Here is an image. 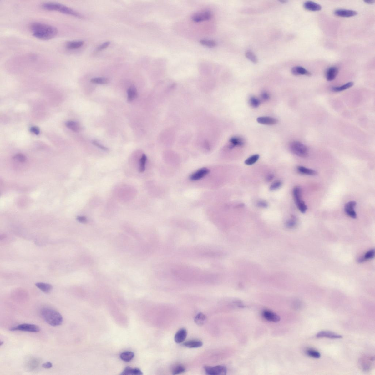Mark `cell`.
I'll return each mask as SVG.
<instances>
[{"mask_svg": "<svg viewBox=\"0 0 375 375\" xmlns=\"http://www.w3.org/2000/svg\"><path fill=\"white\" fill-rule=\"evenodd\" d=\"M177 279L190 283L213 284L217 280V276L213 273L188 266H179L171 271Z\"/></svg>", "mask_w": 375, "mask_h": 375, "instance_id": "cell-1", "label": "cell"}, {"mask_svg": "<svg viewBox=\"0 0 375 375\" xmlns=\"http://www.w3.org/2000/svg\"><path fill=\"white\" fill-rule=\"evenodd\" d=\"M30 29L34 37L43 40L52 39L57 35L58 32L56 27L47 23L39 22L32 23Z\"/></svg>", "mask_w": 375, "mask_h": 375, "instance_id": "cell-2", "label": "cell"}, {"mask_svg": "<svg viewBox=\"0 0 375 375\" xmlns=\"http://www.w3.org/2000/svg\"><path fill=\"white\" fill-rule=\"evenodd\" d=\"M41 6L43 9L45 10L58 12L76 18H83V16L80 13L62 4L53 2H46L43 3Z\"/></svg>", "mask_w": 375, "mask_h": 375, "instance_id": "cell-3", "label": "cell"}, {"mask_svg": "<svg viewBox=\"0 0 375 375\" xmlns=\"http://www.w3.org/2000/svg\"><path fill=\"white\" fill-rule=\"evenodd\" d=\"M40 314L44 320L52 326H58L63 322V318L61 314L52 308H43L41 310Z\"/></svg>", "mask_w": 375, "mask_h": 375, "instance_id": "cell-4", "label": "cell"}, {"mask_svg": "<svg viewBox=\"0 0 375 375\" xmlns=\"http://www.w3.org/2000/svg\"><path fill=\"white\" fill-rule=\"evenodd\" d=\"M290 149L292 153L302 158L307 157L309 153L307 147L299 141H293L291 143Z\"/></svg>", "mask_w": 375, "mask_h": 375, "instance_id": "cell-5", "label": "cell"}, {"mask_svg": "<svg viewBox=\"0 0 375 375\" xmlns=\"http://www.w3.org/2000/svg\"><path fill=\"white\" fill-rule=\"evenodd\" d=\"M9 330L11 331H18L30 332H38L40 331V328L35 325L23 323L10 328Z\"/></svg>", "mask_w": 375, "mask_h": 375, "instance_id": "cell-6", "label": "cell"}, {"mask_svg": "<svg viewBox=\"0 0 375 375\" xmlns=\"http://www.w3.org/2000/svg\"><path fill=\"white\" fill-rule=\"evenodd\" d=\"M205 373L209 375H224L227 373V369L224 366L219 365L211 367L205 366L204 367Z\"/></svg>", "mask_w": 375, "mask_h": 375, "instance_id": "cell-7", "label": "cell"}, {"mask_svg": "<svg viewBox=\"0 0 375 375\" xmlns=\"http://www.w3.org/2000/svg\"><path fill=\"white\" fill-rule=\"evenodd\" d=\"M212 16L211 13L208 11L196 13L192 16V20L195 22L199 23L209 20Z\"/></svg>", "mask_w": 375, "mask_h": 375, "instance_id": "cell-8", "label": "cell"}, {"mask_svg": "<svg viewBox=\"0 0 375 375\" xmlns=\"http://www.w3.org/2000/svg\"><path fill=\"white\" fill-rule=\"evenodd\" d=\"M262 315L263 318L270 322H278L280 320V317L271 311L265 310L263 311Z\"/></svg>", "mask_w": 375, "mask_h": 375, "instance_id": "cell-9", "label": "cell"}, {"mask_svg": "<svg viewBox=\"0 0 375 375\" xmlns=\"http://www.w3.org/2000/svg\"><path fill=\"white\" fill-rule=\"evenodd\" d=\"M356 205L357 203L355 201H349L345 205L344 211L349 217L353 218H357V214L354 210V207Z\"/></svg>", "mask_w": 375, "mask_h": 375, "instance_id": "cell-10", "label": "cell"}, {"mask_svg": "<svg viewBox=\"0 0 375 375\" xmlns=\"http://www.w3.org/2000/svg\"><path fill=\"white\" fill-rule=\"evenodd\" d=\"M210 172L209 169L203 168L199 169L190 176V179L192 181H197L202 179Z\"/></svg>", "mask_w": 375, "mask_h": 375, "instance_id": "cell-11", "label": "cell"}, {"mask_svg": "<svg viewBox=\"0 0 375 375\" xmlns=\"http://www.w3.org/2000/svg\"><path fill=\"white\" fill-rule=\"evenodd\" d=\"M334 14L336 16L344 18H350V17L356 16L357 14V12L355 11L344 9H339L336 10L334 12Z\"/></svg>", "mask_w": 375, "mask_h": 375, "instance_id": "cell-12", "label": "cell"}, {"mask_svg": "<svg viewBox=\"0 0 375 375\" xmlns=\"http://www.w3.org/2000/svg\"><path fill=\"white\" fill-rule=\"evenodd\" d=\"M316 337L318 338H327L332 339H338L342 338V336L337 334L329 331H321L317 334Z\"/></svg>", "mask_w": 375, "mask_h": 375, "instance_id": "cell-13", "label": "cell"}, {"mask_svg": "<svg viewBox=\"0 0 375 375\" xmlns=\"http://www.w3.org/2000/svg\"><path fill=\"white\" fill-rule=\"evenodd\" d=\"M338 73V68L336 66H332L328 68L326 72V79L328 81L335 80Z\"/></svg>", "mask_w": 375, "mask_h": 375, "instance_id": "cell-14", "label": "cell"}, {"mask_svg": "<svg viewBox=\"0 0 375 375\" xmlns=\"http://www.w3.org/2000/svg\"><path fill=\"white\" fill-rule=\"evenodd\" d=\"M257 121L259 124L266 125H273L277 124L278 121L274 118L268 117H262L258 118Z\"/></svg>", "mask_w": 375, "mask_h": 375, "instance_id": "cell-15", "label": "cell"}, {"mask_svg": "<svg viewBox=\"0 0 375 375\" xmlns=\"http://www.w3.org/2000/svg\"><path fill=\"white\" fill-rule=\"evenodd\" d=\"M292 73L295 76L305 75L308 76H311L312 74L305 68L301 66H295L291 70Z\"/></svg>", "mask_w": 375, "mask_h": 375, "instance_id": "cell-16", "label": "cell"}, {"mask_svg": "<svg viewBox=\"0 0 375 375\" xmlns=\"http://www.w3.org/2000/svg\"><path fill=\"white\" fill-rule=\"evenodd\" d=\"M303 6L306 10L311 11H318L322 8L321 6L315 2L307 1L304 3Z\"/></svg>", "mask_w": 375, "mask_h": 375, "instance_id": "cell-17", "label": "cell"}, {"mask_svg": "<svg viewBox=\"0 0 375 375\" xmlns=\"http://www.w3.org/2000/svg\"><path fill=\"white\" fill-rule=\"evenodd\" d=\"M187 333L186 330L182 329L178 331L175 336V340L177 344L181 343L185 340L187 336Z\"/></svg>", "mask_w": 375, "mask_h": 375, "instance_id": "cell-18", "label": "cell"}, {"mask_svg": "<svg viewBox=\"0 0 375 375\" xmlns=\"http://www.w3.org/2000/svg\"><path fill=\"white\" fill-rule=\"evenodd\" d=\"M84 42L82 41H73L66 43L65 46L68 50H73L81 48L84 44Z\"/></svg>", "mask_w": 375, "mask_h": 375, "instance_id": "cell-19", "label": "cell"}, {"mask_svg": "<svg viewBox=\"0 0 375 375\" xmlns=\"http://www.w3.org/2000/svg\"><path fill=\"white\" fill-rule=\"evenodd\" d=\"M374 357H368L367 358L365 357L364 358L362 359L361 364V367L362 369L365 371H367L371 369L372 368V362L374 361Z\"/></svg>", "mask_w": 375, "mask_h": 375, "instance_id": "cell-20", "label": "cell"}, {"mask_svg": "<svg viewBox=\"0 0 375 375\" xmlns=\"http://www.w3.org/2000/svg\"><path fill=\"white\" fill-rule=\"evenodd\" d=\"M128 102H131L135 99L138 96V92L135 86L134 85L131 86L128 90Z\"/></svg>", "mask_w": 375, "mask_h": 375, "instance_id": "cell-21", "label": "cell"}, {"mask_svg": "<svg viewBox=\"0 0 375 375\" xmlns=\"http://www.w3.org/2000/svg\"><path fill=\"white\" fill-rule=\"evenodd\" d=\"M36 286L43 292L48 293L51 292L53 289L52 285L43 282H38L35 284Z\"/></svg>", "mask_w": 375, "mask_h": 375, "instance_id": "cell-22", "label": "cell"}, {"mask_svg": "<svg viewBox=\"0 0 375 375\" xmlns=\"http://www.w3.org/2000/svg\"><path fill=\"white\" fill-rule=\"evenodd\" d=\"M293 195L295 202L297 205L303 201L301 200V188L299 186H296L293 189Z\"/></svg>", "mask_w": 375, "mask_h": 375, "instance_id": "cell-23", "label": "cell"}, {"mask_svg": "<svg viewBox=\"0 0 375 375\" xmlns=\"http://www.w3.org/2000/svg\"><path fill=\"white\" fill-rule=\"evenodd\" d=\"M183 346L189 348H199L203 346V342L199 340H190L184 342Z\"/></svg>", "mask_w": 375, "mask_h": 375, "instance_id": "cell-24", "label": "cell"}, {"mask_svg": "<svg viewBox=\"0 0 375 375\" xmlns=\"http://www.w3.org/2000/svg\"><path fill=\"white\" fill-rule=\"evenodd\" d=\"M231 143L230 149H232L235 146H241L244 144V141L242 139L238 137H232L229 140Z\"/></svg>", "mask_w": 375, "mask_h": 375, "instance_id": "cell-25", "label": "cell"}, {"mask_svg": "<svg viewBox=\"0 0 375 375\" xmlns=\"http://www.w3.org/2000/svg\"><path fill=\"white\" fill-rule=\"evenodd\" d=\"M122 375H142L143 373L141 371L139 368H132L129 367H126L122 373Z\"/></svg>", "mask_w": 375, "mask_h": 375, "instance_id": "cell-26", "label": "cell"}, {"mask_svg": "<svg viewBox=\"0 0 375 375\" xmlns=\"http://www.w3.org/2000/svg\"><path fill=\"white\" fill-rule=\"evenodd\" d=\"M297 170L302 174L307 175H315L318 173L316 171L302 166L298 167Z\"/></svg>", "mask_w": 375, "mask_h": 375, "instance_id": "cell-27", "label": "cell"}, {"mask_svg": "<svg viewBox=\"0 0 375 375\" xmlns=\"http://www.w3.org/2000/svg\"><path fill=\"white\" fill-rule=\"evenodd\" d=\"M353 85V83L352 82H350L345 84L344 85L340 86L332 87L331 89V90L333 92H336V93L341 92L350 88Z\"/></svg>", "mask_w": 375, "mask_h": 375, "instance_id": "cell-28", "label": "cell"}, {"mask_svg": "<svg viewBox=\"0 0 375 375\" xmlns=\"http://www.w3.org/2000/svg\"><path fill=\"white\" fill-rule=\"evenodd\" d=\"M66 127L75 132L80 131L81 129L80 125L77 122L73 121H68L66 123Z\"/></svg>", "mask_w": 375, "mask_h": 375, "instance_id": "cell-29", "label": "cell"}, {"mask_svg": "<svg viewBox=\"0 0 375 375\" xmlns=\"http://www.w3.org/2000/svg\"><path fill=\"white\" fill-rule=\"evenodd\" d=\"M207 318L205 315L201 313L198 314L195 317V322L199 326H202L206 322Z\"/></svg>", "mask_w": 375, "mask_h": 375, "instance_id": "cell-30", "label": "cell"}, {"mask_svg": "<svg viewBox=\"0 0 375 375\" xmlns=\"http://www.w3.org/2000/svg\"><path fill=\"white\" fill-rule=\"evenodd\" d=\"M134 357V352L130 351H126L121 353L120 357L123 361L128 362L133 359Z\"/></svg>", "mask_w": 375, "mask_h": 375, "instance_id": "cell-31", "label": "cell"}, {"mask_svg": "<svg viewBox=\"0 0 375 375\" xmlns=\"http://www.w3.org/2000/svg\"><path fill=\"white\" fill-rule=\"evenodd\" d=\"M91 82L96 84H106L109 82V79L105 78H97L92 79Z\"/></svg>", "mask_w": 375, "mask_h": 375, "instance_id": "cell-32", "label": "cell"}, {"mask_svg": "<svg viewBox=\"0 0 375 375\" xmlns=\"http://www.w3.org/2000/svg\"><path fill=\"white\" fill-rule=\"evenodd\" d=\"M200 43L202 45L210 48H214L217 45V43L215 41L210 40H201L200 41Z\"/></svg>", "mask_w": 375, "mask_h": 375, "instance_id": "cell-33", "label": "cell"}, {"mask_svg": "<svg viewBox=\"0 0 375 375\" xmlns=\"http://www.w3.org/2000/svg\"><path fill=\"white\" fill-rule=\"evenodd\" d=\"M306 353L308 356L318 359L321 357V354L318 351L312 349H308L306 351Z\"/></svg>", "mask_w": 375, "mask_h": 375, "instance_id": "cell-34", "label": "cell"}, {"mask_svg": "<svg viewBox=\"0 0 375 375\" xmlns=\"http://www.w3.org/2000/svg\"><path fill=\"white\" fill-rule=\"evenodd\" d=\"M259 155L258 154H255L251 156L248 158L245 161V164L248 165H251L256 163L258 160Z\"/></svg>", "mask_w": 375, "mask_h": 375, "instance_id": "cell-35", "label": "cell"}, {"mask_svg": "<svg viewBox=\"0 0 375 375\" xmlns=\"http://www.w3.org/2000/svg\"><path fill=\"white\" fill-rule=\"evenodd\" d=\"M147 160L146 155L145 154H143L140 159V166L139 169L140 172L143 173L145 171Z\"/></svg>", "mask_w": 375, "mask_h": 375, "instance_id": "cell-36", "label": "cell"}, {"mask_svg": "<svg viewBox=\"0 0 375 375\" xmlns=\"http://www.w3.org/2000/svg\"><path fill=\"white\" fill-rule=\"evenodd\" d=\"M246 56L247 58L249 59L250 61L254 63H257L258 62V59H257L256 55H255L253 53H252L251 51H248L246 53Z\"/></svg>", "mask_w": 375, "mask_h": 375, "instance_id": "cell-37", "label": "cell"}, {"mask_svg": "<svg viewBox=\"0 0 375 375\" xmlns=\"http://www.w3.org/2000/svg\"><path fill=\"white\" fill-rule=\"evenodd\" d=\"M249 102L251 106L254 108H258L260 104V100L254 96L251 97Z\"/></svg>", "mask_w": 375, "mask_h": 375, "instance_id": "cell-38", "label": "cell"}, {"mask_svg": "<svg viewBox=\"0 0 375 375\" xmlns=\"http://www.w3.org/2000/svg\"><path fill=\"white\" fill-rule=\"evenodd\" d=\"M375 256V251L374 250H372L368 251L365 255V256L363 258H362L359 259L360 262H362L364 260H367V259H371L374 258Z\"/></svg>", "mask_w": 375, "mask_h": 375, "instance_id": "cell-39", "label": "cell"}, {"mask_svg": "<svg viewBox=\"0 0 375 375\" xmlns=\"http://www.w3.org/2000/svg\"><path fill=\"white\" fill-rule=\"evenodd\" d=\"M296 218L295 216L293 215L291 217V219L287 222L286 226L288 228H294L296 225Z\"/></svg>", "mask_w": 375, "mask_h": 375, "instance_id": "cell-40", "label": "cell"}, {"mask_svg": "<svg viewBox=\"0 0 375 375\" xmlns=\"http://www.w3.org/2000/svg\"><path fill=\"white\" fill-rule=\"evenodd\" d=\"M185 369L183 366L181 365L177 366L173 369L172 374L177 375L182 373L185 372Z\"/></svg>", "mask_w": 375, "mask_h": 375, "instance_id": "cell-41", "label": "cell"}, {"mask_svg": "<svg viewBox=\"0 0 375 375\" xmlns=\"http://www.w3.org/2000/svg\"><path fill=\"white\" fill-rule=\"evenodd\" d=\"M297 206L300 211L302 213H305L307 209V205H306L305 202L303 201L300 203L298 205H297Z\"/></svg>", "mask_w": 375, "mask_h": 375, "instance_id": "cell-42", "label": "cell"}, {"mask_svg": "<svg viewBox=\"0 0 375 375\" xmlns=\"http://www.w3.org/2000/svg\"><path fill=\"white\" fill-rule=\"evenodd\" d=\"M281 185V182L279 181H276L271 184V185L270 186V190H277L280 188Z\"/></svg>", "mask_w": 375, "mask_h": 375, "instance_id": "cell-43", "label": "cell"}, {"mask_svg": "<svg viewBox=\"0 0 375 375\" xmlns=\"http://www.w3.org/2000/svg\"><path fill=\"white\" fill-rule=\"evenodd\" d=\"M13 159L20 162H24L26 160V158L23 154H18L14 156Z\"/></svg>", "mask_w": 375, "mask_h": 375, "instance_id": "cell-44", "label": "cell"}, {"mask_svg": "<svg viewBox=\"0 0 375 375\" xmlns=\"http://www.w3.org/2000/svg\"><path fill=\"white\" fill-rule=\"evenodd\" d=\"M93 144L94 145H95V146L99 148V149H102L103 150L106 151H109V149L108 148L105 147L103 145H101L100 144L98 143L97 141H93Z\"/></svg>", "mask_w": 375, "mask_h": 375, "instance_id": "cell-45", "label": "cell"}, {"mask_svg": "<svg viewBox=\"0 0 375 375\" xmlns=\"http://www.w3.org/2000/svg\"><path fill=\"white\" fill-rule=\"evenodd\" d=\"M257 205L258 207L262 208H266L268 206L267 203L264 201H259L257 203Z\"/></svg>", "mask_w": 375, "mask_h": 375, "instance_id": "cell-46", "label": "cell"}, {"mask_svg": "<svg viewBox=\"0 0 375 375\" xmlns=\"http://www.w3.org/2000/svg\"><path fill=\"white\" fill-rule=\"evenodd\" d=\"M261 100L265 101L269 99L270 96L269 94L266 92H263L261 94Z\"/></svg>", "mask_w": 375, "mask_h": 375, "instance_id": "cell-47", "label": "cell"}, {"mask_svg": "<svg viewBox=\"0 0 375 375\" xmlns=\"http://www.w3.org/2000/svg\"><path fill=\"white\" fill-rule=\"evenodd\" d=\"M30 130V131L32 133L36 135L39 134L40 133V130L39 128L36 127V126H33V127H31Z\"/></svg>", "mask_w": 375, "mask_h": 375, "instance_id": "cell-48", "label": "cell"}, {"mask_svg": "<svg viewBox=\"0 0 375 375\" xmlns=\"http://www.w3.org/2000/svg\"><path fill=\"white\" fill-rule=\"evenodd\" d=\"M110 42H107L104 43L101 45L100 46L98 47V50L99 51H101L104 49H105L110 45Z\"/></svg>", "mask_w": 375, "mask_h": 375, "instance_id": "cell-49", "label": "cell"}, {"mask_svg": "<svg viewBox=\"0 0 375 375\" xmlns=\"http://www.w3.org/2000/svg\"><path fill=\"white\" fill-rule=\"evenodd\" d=\"M77 220L79 222L84 223L87 222V219L84 216H79L77 218Z\"/></svg>", "mask_w": 375, "mask_h": 375, "instance_id": "cell-50", "label": "cell"}, {"mask_svg": "<svg viewBox=\"0 0 375 375\" xmlns=\"http://www.w3.org/2000/svg\"><path fill=\"white\" fill-rule=\"evenodd\" d=\"M42 366L43 368L48 369V368H50L52 367L53 365L51 362H48L43 364Z\"/></svg>", "mask_w": 375, "mask_h": 375, "instance_id": "cell-51", "label": "cell"}, {"mask_svg": "<svg viewBox=\"0 0 375 375\" xmlns=\"http://www.w3.org/2000/svg\"><path fill=\"white\" fill-rule=\"evenodd\" d=\"M274 178V175L272 174H270L268 175L266 178V180L267 181H270L273 179Z\"/></svg>", "mask_w": 375, "mask_h": 375, "instance_id": "cell-52", "label": "cell"}, {"mask_svg": "<svg viewBox=\"0 0 375 375\" xmlns=\"http://www.w3.org/2000/svg\"><path fill=\"white\" fill-rule=\"evenodd\" d=\"M364 2L368 4H372L374 3L375 1H373V0H366V1H364Z\"/></svg>", "mask_w": 375, "mask_h": 375, "instance_id": "cell-53", "label": "cell"}, {"mask_svg": "<svg viewBox=\"0 0 375 375\" xmlns=\"http://www.w3.org/2000/svg\"><path fill=\"white\" fill-rule=\"evenodd\" d=\"M0 344H1V346H2V344H3V342H1V343H0Z\"/></svg>", "mask_w": 375, "mask_h": 375, "instance_id": "cell-54", "label": "cell"}]
</instances>
